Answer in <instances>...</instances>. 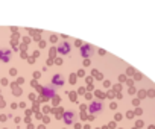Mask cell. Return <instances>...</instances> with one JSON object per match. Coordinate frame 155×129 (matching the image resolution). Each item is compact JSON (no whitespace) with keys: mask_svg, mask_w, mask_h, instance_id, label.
I'll use <instances>...</instances> for the list:
<instances>
[{"mask_svg":"<svg viewBox=\"0 0 155 129\" xmlns=\"http://www.w3.org/2000/svg\"><path fill=\"white\" fill-rule=\"evenodd\" d=\"M52 84H53V85H61V87H63V85H64L63 76H61V74H55V76L52 78Z\"/></svg>","mask_w":155,"mask_h":129,"instance_id":"5b68a950","label":"cell"},{"mask_svg":"<svg viewBox=\"0 0 155 129\" xmlns=\"http://www.w3.org/2000/svg\"><path fill=\"white\" fill-rule=\"evenodd\" d=\"M9 58H11V52H9V50H2V52H0V61L8 62Z\"/></svg>","mask_w":155,"mask_h":129,"instance_id":"8992f818","label":"cell"},{"mask_svg":"<svg viewBox=\"0 0 155 129\" xmlns=\"http://www.w3.org/2000/svg\"><path fill=\"white\" fill-rule=\"evenodd\" d=\"M75 119H76L75 112H71V111L64 112V123H66V125H71V123L75 122Z\"/></svg>","mask_w":155,"mask_h":129,"instance_id":"3957f363","label":"cell"},{"mask_svg":"<svg viewBox=\"0 0 155 129\" xmlns=\"http://www.w3.org/2000/svg\"><path fill=\"white\" fill-rule=\"evenodd\" d=\"M88 110H90L91 114H97V112H100L103 110V103L102 102H91V105H90Z\"/></svg>","mask_w":155,"mask_h":129,"instance_id":"7a4b0ae2","label":"cell"},{"mask_svg":"<svg viewBox=\"0 0 155 129\" xmlns=\"http://www.w3.org/2000/svg\"><path fill=\"white\" fill-rule=\"evenodd\" d=\"M90 52H91L90 46H82V47H81V55L84 56V58H85V56H90V55H91Z\"/></svg>","mask_w":155,"mask_h":129,"instance_id":"52a82bcc","label":"cell"},{"mask_svg":"<svg viewBox=\"0 0 155 129\" xmlns=\"http://www.w3.org/2000/svg\"><path fill=\"white\" fill-rule=\"evenodd\" d=\"M70 49H71V46H70L68 41H61V44L58 46V52L61 53V55H68Z\"/></svg>","mask_w":155,"mask_h":129,"instance_id":"6da1fadb","label":"cell"},{"mask_svg":"<svg viewBox=\"0 0 155 129\" xmlns=\"http://www.w3.org/2000/svg\"><path fill=\"white\" fill-rule=\"evenodd\" d=\"M43 94H44V97H53L55 96V88L52 87V85L50 87H44L43 88Z\"/></svg>","mask_w":155,"mask_h":129,"instance_id":"277c9868","label":"cell"},{"mask_svg":"<svg viewBox=\"0 0 155 129\" xmlns=\"http://www.w3.org/2000/svg\"><path fill=\"white\" fill-rule=\"evenodd\" d=\"M70 82H71V84L76 82V76H75V74H71V76H70Z\"/></svg>","mask_w":155,"mask_h":129,"instance_id":"ba28073f","label":"cell"}]
</instances>
